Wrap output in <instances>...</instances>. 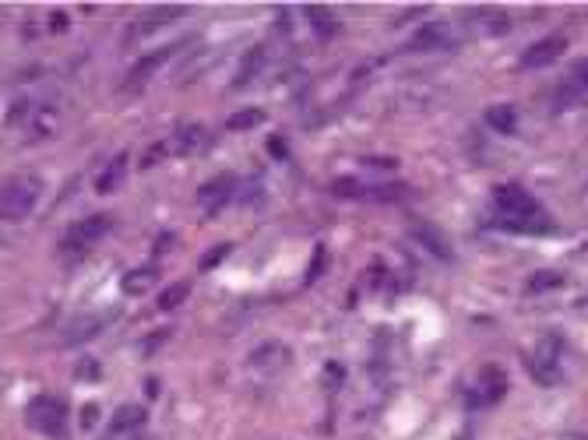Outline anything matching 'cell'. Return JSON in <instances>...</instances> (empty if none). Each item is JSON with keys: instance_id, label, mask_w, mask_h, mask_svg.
<instances>
[{"instance_id": "obj_27", "label": "cell", "mask_w": 588, "mask_h": 440, "mask_svg": "<svg viewBox=\"0 0 588 440\" xmlns=\"http://www.w3.org/2000/svg\"><path fill=\"white\" fill-rule=\"evenodd\" d=\"M226 254H229V244H222V247H215V251H208V254L201 258V272H211V268H218Z\"/></svg>"}, {"instance_id": "obj_9", "label": "cell", "mask_w": 588, "mask_h": 440, "mask_svg": "<svg viewBox=\"0 0 588 440\" xmlns=\"http://www.w3.org/2000/svg\"><path fill=\"white\" fill-rule=\"evenodd\" d=\"M124 176H127V152L113 155V162H110L106 169H99V176H96V194H113V190L124 183Z\"/></svg>"}, {"instance_id": "obj_20", "label": "cell", "mask_w": 588, "mask_h": 440, "mask_svg": "<svg viewBox=\"0 0 588 440\" xmlns=\"http://www.w3.org/2000/svg\"><path fill=\"white\" fill-rule=\"evenodd\" d=\"M74 377H78L81 384H99V377H103V366H99V359H92V356H81V359H78V366H74Z\"/></svg>"}, {"instance_id": "obj_4", "label": "cell", "mask_w": 588, "mask_h": 440, "mask_svg": "<svg viewBox=\"0 0 588 440\" xmlns=\"http://www.w3.org/2000/svg\"><path fill=\"white\" fill-rule=\"evenodd\" d=\"M233 197H236V176H233V173H222V176H215V180H204L201 190H197V204L204 208V215H218Z\"/></svg>"}, {"instance_id": "obj_21", "label": "cell", "mask_w": 588, "mask_h": 440, "mask_svg": "<svg viewBox=\"0 0 588 440\" xmlns=\"http://www.w3.org/2000/svg\"><path fill=\"white\" fill-rule=\"evenodd\" d=\"M187 293H190V289H187V282H173V286L159 296V310H176V307L187 300Z\"/></svg>"}, {"instance_id": "obj_22", "label": "cell", "mask_w": 588, "mask_h": 440, "mask_svg": "<svg viewBox=\"0 0 588 440\" xmlns=\"http://www.w3.org/2000/svg\"><path fill=\"white\" fill-rule=\"evenodd\" d=\"M560 282H563L560 272H535V275L528 279V293H546V289H556Z\"/></svg>"}, {"instance_id": "obj_12", "label": "cell", "mask_w": 588, "mask_h": 440, "mask_svg": "<svg viewBox=\"0 0 588 440\" xmlns=\"http://www.w3.org/2000/svg\"><path fill=\"white\" fill-rule=\"evenodd\" d=\"M447 43H451V25L433 22V25H426V29H419V32H416L412 50H433V46H447Z\"/></svg>"}, {"instance_id": "obj_5", "label": "cell", "mask_w": 588, "mask_h": 440, "mask_svg": "<svg viewBox=\"0 0 588 440\" xmlns=\"http://www.w3.org/2000/svg\"><path fill=\"white\" fill-rule=\"evenodd\" d=\"M567 50V39L563 36H546L539 43H532L525 53H521V67L525 71H539V67H549L553 60H560Z\"/></svg>"}, {"instance_id": "obj_17", "label": "cell", "mask_w": 588, "mask_h": 440, "mask_svg": "<svg viewBox=\"0 0 588 440\" xmlns=\"http://www.w3.org/2000/svg\"><path fill=\"white\" fill-rule=\"evenodd\" d=\"M264 124V109H240V113H233L229 116V131H254V127H261Z\"/></svg>"}, {"instance_id": "obj_19", "label": "cell", "mask_w": 588, "mask_h": 440, "mask_svg": "<svg viewBox=\"0 0 588 440\" xmlns=\"http://www.w3.org/2000/svg\"><path fill=\"white\" fill-rule=\"evenodd\" d=\"M32 127H36V138H53L57 127H60V116L53 109H39L36 120H32Z\"/></svg>"}, {"instance_id": "obj_1", "label": "cell", "mask_w": 588, "mask_h": 440, "mask_svg": "<svg viewBox=\"0 0 588 440\" xmlns=\"http://www.w3.org/2000/svg\"><path fill=\"white\" fill-rule=\"evenodd\" d=\"M43 194V180L25 173V176H15L0 187V218H8V222H22V218L32 215L36 201Z\"/></svg>"}, {"instance_id": "obj_14", "label": "cell", "mask_w": 588, "mask_h": 440, "mask_svg": "<svg viewBox=\"0 0 588 440\" xmlns=\"http://www.w3.org/2000/svg\"><path fill=\"white\" fill-rule=\"evenodd\" d=\"M412 236H416L426 251H433L440 261H451V247L444 244V236H440L433 226H423V222H419V226H412Z\"/></svg>"}, {"instance_id": "obj_26", "label": "cell", "mask_w": 588, "mask_h": 440, "mask_svg": "<svg viewBox=\"0 0 588 440\" xmlns=\"http://www.w3.org/2000/svg\"><path fill=\"white\" fill-rule=\"evenodd\" d=\"M321 380L328 384V391H339V387H342V380H346V370H342L339 363H328V366H325V373H321Z\"/></svg>"}, {"instance_id": "obj_15", "label": "cell", "mask_w": 588, "mask_h": 440, "mask_svg": "<svg viewBox=\"0 0 588 440\" xmlns=\"http://www.w3.org/2000/svg\"><path fill=\"white\" fill-rule=\"evenodd\" d=\"M141 422H145V408H141V405H124V408L113 412V433H117V436H120L124 429H127V433L138 429Z\"/></svg>"}, {"instance_id": "obj_32", "label": "cell", "mask_w": 588, "mask_h": 440, "mask_svg": "<svg viewBox=\"0 0 588 440\" xmlns=\"http://www.w3.org/2000/svg\"><path fill=\"white\" fill-rule=\"evenodd\" d=\"M159 391H162L159 377H148V384H145V394H148V398H159Z\"/></svg>"}, {"instance_id": "obj_16", "label": "cell", "mask_w": 588, "mask_h": 440, "mask_svg": "<svg viewBox=\"0 0 588 440\" xmlns=\"http://www.w3.org/2000/svg\"><path fill=\"white\" fill-rule=\"evenodd\" d=\"M169 53H173V50H159V53H152V57L138 60V64H134V74H131V85H138V81H141V78H148L155 67H162V64L169 60Z\"/></svg>"}, {"instance_id": "obj_13", "label": "cell", "mask_w": 588, "mask_h": 440, "mask_svg": "<svg viewBox=\"0 0 588 440\" xmlns=\"http://www.w3.org/2000/svg\"><path fill=\"white\" fill-rule=\"evenodd\" d=\"M486 124L497 131V134H514L518 131V109L507 106V102H497L486 109Z\"/></svg>"}, {"instance_id": "obj_30", "label": "cell", "mask_w": 588, "mask_h": 440, "mask_svg": "<svg viewBox=\"0 0 588 440\" xmlns=\"http://www.w3.org/2000/svg\"><path fill=\"white\" fill-rule=\"evenodd\" d=\"M25 109H29V102H25V99H18V102L11 106V113H8V124H11V127H15V124H22V120H25Z\"/></svg>"}, {"instance_id": "obj_28", "label": "cell", "mask_w": 588, "mask_h": 440, "mask_svg": "<svg viewBox=\"0 0 588 440\" xmlns=\"http://www.w3.org/2000/svg\"><path fill=\"white\" fill-rule=\"evenodd\" d=\"M96 422H99V405L96 401L81 405V429H96Z\"/></svg>"}, {"instance_id": "obj_11", "label": "cell", "mask_w": 588, "mask_h": 440, "mask_svg": "<svg viewBox=\"0 0 588 440\" xmlns=\"http://www.w3.org/2000/svg\"><path fill=\"white\" fill-rule=\"evenodd\" d=\"M99 331H103V317H96V314H85V317L71 321V328L64 331V342H67V345H81V342L96 338Z\"/></svg>"}, {"instance_id": "obj_33", "label": "cell", "mask_w": 588, "mask_h": 440, "mask_svg": "<svg viewBox=\"0 0 588 440\" xmlns=\"http://www.w3.org/2000/svg\"><path fill=\"white\" fill-rule=\"evenodd\" d=\"M271 152H275V159H285V141H282V138H271Z\"/></svg>"}, {"instance_id": "obj_18", "label": "cell", "mask_w": 588, "mask_h": 440, "mask_svg": "<svg viewBox=\"0 0 588 440\" xmlns=\"http://www.w3.org/2000/svg\"><path fill=\"white\" fill-rule=\"evenodd\" d=\"M264 64V46H254L247 57H243V67H240V74H236V81L233 85H247L254 74H257V67Z\"/></svg>"}, {"instance_id": "obj_3", "label": "cell", "mask_w": 588, "mask_h": 440, "mask_svg": "<svg viewBox=\"0 0 588 440\" xmlns=\"http://www.w3.org/2000/svg\"><path fill=\"white\" fill-rule=\"evenodd\" d=\"M29 426L32 429H39L43 436H53V440H60L64 436V426H67V408H64V401H57V398H32L29 401Z\"/></svg>"}, {"instance_id": "obj_7", "label": "cell", "mask_w": 588, "mask_h": 440, "mask_svg": "<svg viewBox=\"0 0 588 440\" xmlns=\"http://www.w3.org/2000/svg\"><path fill=\"white\" fill-rule=\"evenodd\" d=\"M504 391H507L504 370H500V366H486V370H483V380H479V391L472 394V405H493V401L504 398Z\"/></svg>"}, {"instance_id": "obj_6", "label": "cell", "mask_w": 588, "mask_h": 440, "mask_svg": "<svg viewBox=\"0 0 588 440\" xmlns=\"http://www.w3.org/2000/svg\"><path fill=\"white\" fill-rule=\"evenodd\" d=\"M289 363V349L282 342H261L254 352H250V366L254 370H264V373H275Z\"/></svg>"}, {"instance_id": "obj_8", "label": "cell", "mask_w": 588, "mask_h": 440, "mask_svg": "<svg viewBox=\"0 0 588 440\" xmlns=\"http://www.w3.org/2000/svg\"><path fill=\"white\" fill-rule=\"evenodd\" d=\"M204 141H208V131H204L201 124H183V127H176V134H173V148H176L180 155L201 152Z\"/></svg>"}, {"instance_id": "obj_29", "label": "cell", "mask_w": 588, "mask_h": 440, "mask_svg": "<svg viewBox=\"0 0 588 440\" xmlns=\"http://www.w3.org/2000/svg\"><path fill=\"white\" fill-rule=\"evenodd\" d=\"M325 261H328V254H325V247H318V251H314V261H311V272H307V282H314V279L321 275Z\"/></svg>"}, {"instance_id": "obj_25", "label": "cell", "mask_w": 588, "mask_h": 440, "mask_svg": "<svg viewBox=\"0 0 588 440\" xmlns=\"http://www.w3.org/2000/svg\"><path fill=\"white\" fill-rule=\"evenodd\" d=\"M570 88H574V92H584V88H588V57L570 67Z\"/></svg>"}, {"instance_id": "obj_10", "label": "cell", "mask_w": 588, "mask_h": 440, "mask_svg": "<svg viewBox=\"0 0 588 440\" xmlns=\"http://www.w3.org/2000/svg\"><path fill=\"white\" fill-rule=\"evenodd\" d=\"M155 279H159V268H134L120 279V289L127 296H145L148 289H155Z\"/></svg>"}, {"instance_id": "obj_31", "label": "cell", "mask_w": 588, "mask_h": 440, "mask_svg": "<svg viewBox=\"0 0 588 440\" xmlns=\"http://www.w3.org/2000/svg\"><path fill=\"white\" fill-rule=\"evenodd\" d=\"M162 152H166V145H152V148H148V155H145V162H141V166H152V162H159V159H162Z\"/></svg>"}, {"instance_id": "obj_2", "label": "cell", "mask_w": 588, "mask_h": 440, "mask_svg": "<svg viewBox=\"0 0 588 440\" xmlns=\"http://www.w3.org/2000/svg\"><path fill=\"white\" fill-rule=\"evenodd\" d=\"M106 233H110V218H106V215H89V218L74 222V226L64 233V240H60V254H71V261H78V258L89 254Z\"/></svg>"}, {"instance_id": "obj_23", "label": "cell", "mask_w": 588, "mask_h": 440, "mask_svg": "<svg viewBox=\"0 0 588 440\" xmlns=\"http://www.w3.org/2000/svg\"><path fill=\"white\" fill-rule=\"evenodd\" d=\"M332 194H335V197H367V187H360L356 180L342 176V180L332 183Z\"/></svg>"}, {"instance_id": "obj_24", "label": "cell", "mask_w": 588, "mask_h": 440, "mask_svg": "<svg viewBox=\"0 0 588 440\" xmlns=\"http://www.w3.org/2000/svg\"><path fill=\"white\" fill-rule=\"evenodd\" d=\"M402 194H405L402 183H381V187H370V190H367V197H381V201H395V197H402Z\"/></svg>"}]
</instances>
